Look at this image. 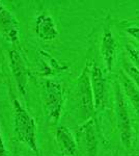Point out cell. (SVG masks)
I'll list each match as a JSON object with an SVG mask.
<instances>
[{
	"label": "cell",
	"instance_id": "cell-1",
	"mask_svg": "<svg viewBox=\"0 0 139 156\" xmlns=\"http://www.w3.org/2000/svg\"><path fill=\"white\" fill-rule=\"evenodd\" d=\"M14 125L15 133H16L18 140L23 144L27 145L33 152L37 154L39 148L36 143V125L33 118L30 115L27 110L22 106L19 100L14 99Z\"/></svg>",
	"mask_w": 139,
	"mask_h": 156
},
{
	"label": "cell",
	"instance_id": "cell-2",
	"mask_svg": "<svg viewBox=\"0 0 139 156\" xmlns=\"http://www.w3.org/2000/svg\"><path fill=\"white\" fill-rule=\"evenodd\" d=\"M64 93L60 83L47 80L45 87V112L50 122L57 123L61 115Z\"/></svg>",
	"mask_w": 139,
	"mask_h": 156
},
{
	"label": "cell",
	"instance_id": "cell-3",
	"mask_svg": "<svg viewBox=\"0 0 139 156\" xmlns=\"http://www.w3.org/2000/svg\"><path fill=\"white\" fill-rule=\"evenodd\" d=\"M115 109L117 115L118 128L120 131L122 142L126 148L131 147V140H132V128H131L130 115L128 112V107L126 104V100L123 97L122 89L120 84L116 82L115 84Z\"/></svg>",
	"mask_w": 139,
	"mask_h": 156
},
{
	"label": "cell",
	"instance_id": "cell-4",
	"mask_svg": "<svg viewBox=\"0 0 139 156\" xmlns=\"http://www.w3.org/2000/svg\"><path fill=\"white\" fill-rule=\"evenodd\" d=\"M78 105L85 117H89L95 110V99H93L92 82L88 76L87 69H84L79 78L77 87Z\"/></svg>",
	"mask_w": 139,
	"mask_h": 156
},
{
	"label": "cell",
	"instance_id": "cell-5",
	"mask_svg": "<svg viewBox=\"0 0 139 156\" xmlns=\"http://www.w3.org/2000/svg\"><path fill=\"white\" fill-rule=\"evenodd\" d=\"M9 56V66H11V70L17 83L18 90L23 96H26L27 83H28V71H27L26 64L21 53L18 52L17 50H11Z\"/></svg>",
	"mask_w": 139,
	"mask_h": 156
},
{
	"label": "cell",
	"instance_id": "cell-6",
	"mask_svg": "<svg viewBox=\"0 0 139 156\" xmlns=\"http://www.w3.org/2000/svg\"><path fill=\"white\" fill-rule=\"evenodd\" d=\"M77 143L87 156H96L97 135L93 120H88L77 131Z\"/></svg>",
	"mask_w": 139,
	"mask_h": 156
},
{
	"label": "cell",
	"instance_id": "cell-7",
	"mask_svg": "<svg viewBox=\"0 0 139 156\" xmlns=\"http://www.w3.org/2000/svg\"><path fill=\"white\" fill-rule=\"evenodd\" d=\"M0 32L12 44L19 42V25L12 12L0 2Z\"/></svg>",
	"mask_w": 139,
	"mask_h": 156
},
{
	"label": "cell",
	"instance_id": "cell-8",
	"mask_svg": "<svg viewBox=\"0 0 139 156\" xmlns=\"http://www.w3.org/2000/svg\"><path fill=\"white\" fill-rule=\"evenodd\" d=\"M90 82L95 99V107L96 109H102L106 102V82L102 70L97 66H93L90 71Z\"/></svg>",
	"mask_w": 139,
	"mask_h": 156
},
{
	"label": "cell",
	"instance_id": "cell-9",
	"mask_svg": "<svg viewBox=\"0 0 139 156\" xmlns=\"http://www.w3.org/2000/svg\"><path fill=\"white\" fill-rule=\"evenodd\" d=\"M36 34L43 41H53L58 37L55 22L50 15L43 12L36 18Z\"/></svg>",
	"mask_w": 139,
	"mask_h": 156
},
{
	"label": "cell",
	"instance_id": "cell-10",
	"mask_svg": "<svg viewBox=\"0 0 139 156\" xmlns=\"http://www.w3.org/2000/svg\"><path fill=\"white\" fill-rule=\"evenodd\" d=\"M56 140L65 156H77V142L68 128H58L56 131Z\"/></svg>",
	"mask_w": 139,
	"mask_h": 156
},
{
	"label": "cell",
	"instance_id": "cell-11",
	"mask_svg": "<svg viewBox=\"0 0 139 156\" xmlns=\"http://www.w3.org/2000/svg\"><path fill=\"white\" fill-rule=\"evenodd\" d=\"M115 50H116V44H115L114 37H113V34H111V31L109 29H106L104 32V36H103V40H102L101 53H102L103 59H104V62H105L106 69L109 72L112 70Z\"/></svg>",
	"mask_w": 139,
	"mask_h": 156
},
{
	"label": "cell",
	"instance_id": "cell-12",
	"mask_svg": "<svg viewBox=\"0 0 139 156\" xmlns=\"http://www.w3.org/2000/svg\"><path fill=\"white\" fill-rule=\"evenodd\" d=\"M122 83L123 87L127 96L130 98V101L132 103L134 109L136 110L137 115H139V90L136 84L130 79L125 73H122Z\"/></svg>",
	"mask_w": 139,
	"mask_h": 156
},
{
	"label": "cell",
	"instance_id": "cell-13",
	"mask_svg": "<svg viewBox=\"0 0 139 156\" xmlns=\"http://www.w3.org/2000/svg\"><path fill=\"white\" fill-rule=\"evenodd\" d=\"M125 71L131 77V79L133 80V82L136 84V87L139 90V71L137 68L127 62V64H125Z\"/></svg>",
	"mask_w": 139,
	"mask_h": 156
},
{
	"label": "cell",
	"instance_id": "cell-14",
	"mask_svg": "<svg viewBox=\"0 0 139 156\" xmlns=\"http://www.w3.org/2000/svg\"><path fill=\"white\" fill-rule=\"evenodd\" d=\"M126 49H127L129 53V56L134 62V64L136 65V68H137L139 71V50L134 48L132 45H126Z\"/></svg>",
	"mask_w": 139,
	"mask_h": 156
},
{
	"label": "cell",
	"instance_id": "cell-15",
	"mask_svg": "<svg viewBox=\"0 0 139 156\" xmlns=\"http://www.w3.org/2000/svg\"><path fill=\"white\" fill-rule=\"evenodd\" d=\"M126 31L130 36H132L133 37H135L136 40L139 41V27H129V28L126 29Z\"/></svg>",
	"mask_w": 139,
	"mask_h": 156
},
{
	"label": "cell",
	"instance_id": "cell-16",
	"mask_svg": "<svg viewBox=\"0 0 139 156\" xmlns=\"http://www.w3.org/2000/svg\"><path fill=\"white\" fill-rule=\"evenodd\" d=\"M0 156H7V151L5 149V145L2 140V134H1V126H0Z\"/></svg>",
	"mask_w": 139,
	"mask_h": 156
}]
</instances>
